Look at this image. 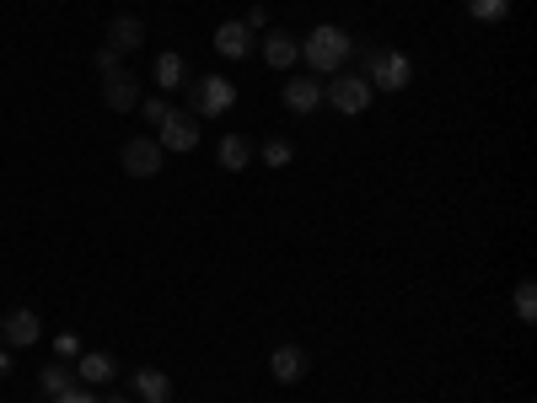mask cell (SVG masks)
Returning <instances> with one entry per match:
<instances>
[{
  "mask_svg": "<svg viewBox=\"0 0 537 403\" xmlns=\"http://www.w3.org/2000/svg\"><path fill=\"white\" fill-rule=\"evenodd\" d=\"M350 60H360V76L371 81V92H403L414 81V60L403 49H382V43H355Z\"/></svg>",
  "mask_w": 537,
  "mask_h": 403,
  "instance_id": "obj_1",
  "label": "cell"
},
{
  "mask_svg": "<svg viewBox=\"0 0 537 403\" xmlns=\"http://www.w3.org/2000/svg\"><path fill=\"white\" fill-rule=\"evenodd\" d=\"M350 49H355V38L344 33V27L317 22L307 33V43H301V60H307L312 76H339V70L350 65Z\"/></svg>",
  "mask_w": 537,
  "mask_h": 403,
  "instance_id": "obj_2",
  "label": "cell"
},
{
  "mask_svg": "<svg viewBox=\"0 0 537 403\" xmlns=\"http://www.w3.org/2000/svg\"><path fill=\"white\" fill-rule=\"evenodd\" d=\"M188 86V113H205V119H221V113L237 103V86L231 76H194L183 81Z\"/></svg>",
  "mask_w": 537,
  "mask_h": 403,
  "instance_id": "obj_3",
  "label": "cell"
},
{
  "mask_svg": "<svg viewBox=\"0 0 537 403\" xmlns=\"http://www.w3.org/2000/svg\"><path fill=\"white\" fill-rule=\"evenodd\" d=\"M371 97H376L371 81H366V76H344V70L323 86V103H333L339 113H350V119H360V113L371 108Z\"/></svg>",
  "mask_w": 537,
  "mask_h": 403,
  "instance_id": "obj_4",
  "label": "cell"
},
{
  "mask_svg": "<svg viewBox=\"0 0 537 403\" xmlns=\"http://www.w3.org/2000/svg\"><path fill=\"white\" fill-rule=\"evenodd\" d=\"M156 129H162V140H156L162 151H194L199 146V113H188V108H167V119Z\"/></svg>",
  "mask_w": 537,
  "mask_h": 403,
  "instance_id": "obj_5",
  "label": "cell"
},
{
  "mask_svg": "<svg viewBox=\"0 0 537 403\" xmlns=\"http://www.w3.org/2000/svg\"><path fill=\"white\" fill-rule=\"evenodd\" d=\"M38 339H43V323H38L33 307H11L6 318H0V344H6V350H27V344H38Z\"/></svg>",
  "mask_w": 537,
  "mask_h": 403,
  "instance_id": "obj_6",
  "label": "cell"
},
{
  "mask_svg": "<svg viewBox=\"0 0 537 403\" xmlns=\"http://www.w3.org/2000/svg\"><path fill=\"white\" fill-rule=\"evenodd\" d=\"M119 167L129 172V178H156L162 172V146L156 140H124V151H119Z\"/></svg>",
  "mask_w": 537,
  "mask_h": 403,
  "instance_id": "obj_7",
  "label": "cell"
},
{
  "mask_svg": "<svg viewBox=\"0 0 537 403\" xmlns=\"http://www.w3.org/2000/svg\"><path fill=\"white\" fill-rule=\"evenodd\" d=\"M103 103H108L113 113H135V108H140V81L129 76L124 65L103 76Z\"/></svg>",
  "mask_w": 537,
  "mask_h": 403,
  "instance_id": "obj_8",
  "label": "cell"
},
{
  "mask_svg": "<svg viewBox=\"0 0 537 403\" xmlns=\"http://www.w3.org/2000/svg\"><path fill=\"white\" fill-rule=\"evenodd\" d=\"M280 97L290 113H317L323 108V76H290Z\"/></svg>",
  "mask_w": 537,
  "mask_h": 403,
  "instance_id": "obj_9",
  "label": "cell"
},
{
  "mask_svg": "<svg viewBox=\"0 0 537 403\" xmlns=\"http://www.w3.org/2000/svg\"><path fill=\"white\" fill-rule=\"evenodd\" d=\"M269 377L285 382V387H296L301 377H307V350H301V344H280V350L269 355Z\"/></svg>",
  "mask_w": 537,
  "mask_h": 403,
  "instance_id": "obj_10",
  "label": "cell"
},
{
  "mask_svg": "<svg viewBox=\"0 0 537 403\" xmlns=\"http://www.w3.org/2000/svg\"><path fill=\"white\" fill-rule=\"evenodd\" d=\"M248 49H253V33H248V22H221L215 27V54L221 60H248Z\"/></svg>",
  "mask_w": 537,
  "mask_h": 403,
  "instance_id": "obj_11",
  "label": "cell"
},
{
  "mask_svg": "<svg viewBox=\"0 0 537 403\" xmlns=\"http://www.w3.org/2000/svg\"><path fill=\"white\" fill-rule=\"evenodd\" d=\"M129 387H135V403H172V377L156 366H140L135 377H129Z\"/></svg>",
  "mask_w": 537,
  "mask_h": 403,
  "instance_id": "obj_12",
  "label": "cell"
},
{
  "mask_svg": "<svg viewBox=\"0 0 537 403\" xmlns=\"http://www.w3.org/2000/svg\"><path fill=\"white\" fill-rule=\"evenodd\" d=\"M140 43H145V22H140V17H113V27H108V49L119 54V60H124L129 49H140Z\"/></svg>",
  "mask_w": 537,
  "mask_h": 403,
  "instance_id": "obj_13",
  "label": "cell"
},
{
  "mask_svg": "<svg viewBox=\"0 0 537 403\" xmlns=\"http://www.w3.org/2000/svg\"><path fill=\"white\" fill-rule=\"evenodd\" d=\"M151 81L162 86V92L183 86V81H188V60H183L178 49H162V54H156V65H151Z\"/></svg>",
  "mask_w": 537,
  "mask_h": 403,
  "instance_id": "obj_14",
  "label": "cell"
},
{
  "mask_svg": "<svg viewBox=\"0 0 537 403\" xmlns=\"http://www.w3.org/2000/svg\"><path fill=\"white\" fill-rule=\"evenodd\" d=\"M215 162H221L226 172H242L248 162H258V151H253V140H248V135H226L221 146H215Z\"/></svg>",
  "mask_w": 537,
  "mask_h": 403,
  "instance_id": "obj_15",
  "label": "cell"
},
{
  "mask_svg": "<svg viewBox=\"0 0 537 403\" xmlns=\"http://www.w3.org/2000/svg\"><path fill=\"white\" fill-rule=\"evenodd\" d=\"M264 60H269V70H296L301 43L290 38V33H269V38H264Z\"/></svg>",
  "mask_w": 537,
  "mask_h": 403,
  "instance_id": "obj_16",
  "label": "cell"
},
{
  "mask_svg": "<svg viewBox=\"0 0 537 403\" xmlns=\"http://www.w3.org/2000/svg\"><path fill=\"white\" fill-rule=\"evenodd\" d=\"M76 377H81L86 387H103V382H113V355H103V350H86V355H76Z\"/></svg>",
  "mask_w": 537,
  "mask_h": 403,
  "instance_id": "obj_17",
  "label": "cell"
},
{
  "mask_svg": "<svg viewBox=\"0 0 537 403\" xmlns=\"http://www.w3.org/2000/svg\"><path fill=\"white\" fill-rule=\"evenodd\" d=\"M38 387H43V398H60V393L76 387V371H70L65 361H49V366L38 371Z\"/></svg>",
  "mask_w": 537,
  "mask_h": 403,
  "instance_id": "obj_18",
  "label": "cell"
},
{
  "mask_svg": "<svg viewBox=\"0 0 537 403\" xmlns=\"http://www.w3.org/2000/svg\"><path fill=\"white\" fill-rule=\"evenodd\" d=\"M468 17L473 22H505L511 17V0H468Z\"/></svg>",
  "mask_w": 537,
  "mask_h": 403,
  "instance_id": "obj_19",
  "label": "cell"
},
{
  "mask_svg": "<svg viewBox=\"0 0 537 403\" xmlns=\"http://www.w3.org/2000/svg\"><path fill=\"white\" fill-rule=\"evenodd\" d=\"M258 156H264V167H290V162H296V151H290V140H285V135L264 140V151H258Z\"/></svg>",
  "mask_w": 537,
  "mask_h": 403,
  "instance_id": "obj_20",
  "label": "cell"
},
{
  "mask_svg": "<svg viewBox=\"0 0 537 403\" xmlns=\"http://www.w3.org/2000/svg\"><path fill=\"white\" fill-rule=\"evenodd\" d=\"M516 318H521V323H532V318H537V285H532V280H521V285H516Z\"/></svg>",
  "mask_w": 537,
  "mask_h": 403,
  "instance_id": "obj_21",
  "label": "cell"
},
{
  "mask_svg": "<svg viewBox=\"0 0 537 403\" xmlns=\"http://www.w3.org/2000/svg\"><path fill=\"white\" fill-rule=\"evenodd\" d=\"M167 108H172V103H162V97H140V113H145L151 124H162V119H167Z\"/></svg>",
  "mask_w": 537,
  "mask_h": 403,
  "instance_id": "obj_22",
  "label": "cell"
},
{
  "mask_svg": "<svg viewBox=\"0 0 537 403\" xmlns=\"http://www.w3.org/2000/svg\"><path fill=\"white\" fill-rule=\"evenodd\" d=\"M54 355H60V361H76V355H81V339L76 334H60V339H54Z\"/></svg>",
  "mask_w": 537,
  "mask_h": 403,
  "instance_id": "obj_23",
  "label": "cell"
},
{
  "mask_svg": "<svg viewBox=\"0 0 537 403\" xmlns=\"http://www.w3.org/2000/svg\"><path fill=\"white\" fill-rule=\"evenodd\" d=\"M49 403H103V398H97L92 387H81V393H76V387H70V393H60V398H49Z\"/></svg>",
  "mask_w": 537,
  "mask_h": 403,
  "instance_id": "obj_24",
  "label": "cell"
},
{
  "mask_svg": "<svg viewBox=\"0 0 537 403\" xmlns=\"http://www.w3.org/2000/svg\"><path fill=\"white\" fill-rule=\"evenodd\" d=\"M97 70H103V76H108V70H119V54H113V49H97Z\"/></svg>",
  "mask_w": 537,
  "mask_h": 403,
  "instance_id": "obj_25",
  "label": "cell"
},
{
  "mask_svg": "<svg viewBox=\"0 0 537 403\" xmlns=\"http://www.w3.org/2000/svg\"><path fill=\"white\" fill-rule=\"evenodd\" d=\"M248 27H269V6H253L248 11Z\"/></svg>",
  "mask_w": 537,
  "mask_h": 403,
  "instance_id": "obj_26",
  "label": "cell"
},
{
  "mask_svg": "<svg viewBox=\"0 0 537 403\" xmlns=\"http://www.w3.org/2000/svg\"><path fill=\"white\" fill-rule=\"evenodd\" d=\"M0 377H11V350L0 344Z\"/></svg>",
  "mask_w": 537,
  "mask_h": 403,
  "instance_id": "obj_27",
  "label": "cell"
},
{
  "mask_svg": "<svg viewBox=\"0 0 537 403\" xmlns=\"http://www.w3.org/2000/svg\"><path fill=\"white\" fill-rule=\"evenodd\" d=\"M103 403H135V398H124V393H119V398H103Z\"/></svg>",
  "mask_w": 537,
  "mask_h": 403,
  "instance_id": "obj_28",
  "label": "cell"
}]
</instances>
